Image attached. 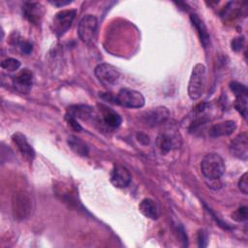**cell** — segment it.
<instances>
[{
    "label": "cell",
    "instance_id": "29",
    "mask_svg": "<svg viewBox=\"0 0 248 248\" xmlns=\"http://www.w3.org/2000/svg\"><path fill=\"white\" fill-rule=\"evenodd\" d=\"M197 238H198V244H199L200 247H205L206 246V244H207V235L202 230L199 231Z\"/></svg>",
    "mask_w": 248,
    "mask_h": 248
},
{
    "label": "cell",
    "instance_id": "14",
    "mask_svg": "<svg viewBox=\"0 0 248 248\" xmlns=\"http://www.w3.org/2000/svg\"><path fill=\"white\" fill-rule=\"evenodd\" d=\"M12 140L15 143V145L16 146L17 150L20 152V154L28 161H33L35 158V151L33 149V147L31 146V144L28 142L26 137L17 132L15 133L12 136Z\"/></svg>",
    "mask_w": 248,
    "mask_h": 248
},
{
    "label": "cell",
    "instance_id": "3",
    "mask_svg": "<svg viewBox=\"0 0 248 248\" xmlns=\"http://www.w3.org/2000/svg\"><path fill=\"white\" fill-rule=\"evenodd\" d=\"M32 200L31 197L23 192H17L14 195L12 202L13 216L16 220L27 219L32 211Z\"/></svg>",
    "mask_w": 248,
    "mask_h": 248
},
{
    "label": "cell",
    "instance_id": "27",
    "mask_svg": "<svg viewBox=\"0 0 248 248\" xmlns=\"http://www.w3.org/2000/svg\"><path fill=\"white\" fill-rule=\"evenodd\" d=\"M245 45V39L243 36L234 38L232 41V49L234 51H240Z\"/></svg>",
    "mask_w": 248,
    "mask_h": 248
},
{
    "label": "cell",
    "instance_id": "13",
    "mask_svg": "<svg viewBox=\"0 0 248 248\" xmlns=\"http://www.w3.org/2000/svg\"><path fill=\"white\" fill-rule=\"evenodd\" d=\"M44 7L41 3L38 2H25L22 6V14L23 16L31 23L38 24L40 23L43 14Z\"/></svg>",
    "mask_w": 248,
    "mask_h": 248
},
{
    "label": "cell",
    "instance_id": "4",
    "mask_svg": "<svg viewBox=\"0 0 248 248\" xmlns=\"http://www.w3.org/2000/svg\"><path fill=\"white\" fill-rule=\"evenodd\" d=\"M156 144L158 149L163 154H166L173 149L179 148L181 144V138L177 130L170 127L158 135Z\"/></svg>",
    "mask_w": 248,
    "mask_h": 248
},
{
    "label": "cell",
    "instance_id": "10",
    "mask_svg": "<svg viewBox=\"0 0 248 248\" xmlns=\"http://www.w3.org/2000/svg\"><path fill=\"white\" fill-rule=\"evenodd\" d=\"M230 151L232 156L242 161L248 159V136L246 132L238 134L230 144Z\"/></svg>",
    "mask_w": 248,
    "mask_h": 248
},
{
    "label": "cell",
    "instance_id": "1",
    "mask_svg": "<svg viewBox=\"0 0 248 248\" xmlns=\"http://www.w3.org/2000/svg\"><path fill=\"white\" fill-rule=\"evenodd\" d=\"M201 170L207 179L217 180L224 174L226 166L223 158L219 154L208 153L202 160Z\"/></svg>",
    "mask_w": 248,
    "mask_h": 248
},
{
    "label": "cell",
    "instance_id": "18",
    "mask_svg": "<svg viewBox=\"0 0 248 248\" xmlns=\"http://www.w3.org/2000/svg\"><path fill=\"white\" fill-rule=\"evenodd\" d=\"M140 212L148 219L157 220L159 217V208L157 203L149 198H145L141 200L139 204Z\"/></svg>",
    "mask_w": 248,
    "mask_h": 248
},
{
    "label": "cell",
    "instance_id": "5",
    "mask_svg": "<svg viewBox=\"0 0 248 248\" xmlns=\"http://www.w3.org/2000/svg\"><path fill=\"white\" fill-rule=\"evenodd\" d=\"M144 103L145 100L143 95L140 92L130 88L120 89L115 96V104L125 108H138L143 107Z\"/></svg>",
    "mask_w": 248,
    "mask_h": 248
},
{
    "label": "cell",
    "instance_id": "17",
    "mask_svg": "<svg viewBox=\"0 0 248 248\" xmlns=\"http://www.w3.org/2000/svg\"><path fill=\"white\" fill-rule=\"evenodd\" d=\"M190 19H191V22H192L193 26H195V28L198 31V34H199L202 45L203 46L204 48L208 47L209 45H210V36H209V33L207 31L206 26L204 25L202 20L199 17V16L196 15V14H191L190 15Z\"/></svg>",
    "mask_w": 248,
    "mask_h": 248
},
{
    "label": "cell",
    "instance_id": "6",
    "mask_svg": "<svg viewBox=\"0 0 248 248\" xmlns=\"http://www.w3.org/2000/svg\"><path fill=\"white\" fill-rule=\"evenodd\" d=\"M77 16V10H62L55 14L52 19V32L57 38L63 36L71 27L75 17Z\"/></svg>",
    "mask_w": 248,
    "mask_h": 248
},
{
    "label": "cell",
    "instance_id": "23",
    "mask_svg": "<svg viewBox=\"0 0 248 248\" xmlns=\"http://www.w3.org/2000/svg\"><path fill=\"white\" fill-rule=\"evenodd\" d=\"M230 88L235 97L240 95H248L247 87L238 81H232L230 83Z\"/></svg>",
    "mask_w": 248,
    "mask_h": 248
},
{
    "label": "cell",
    "instance_id": "11",
    "mask_svg": "<svg viewBox=\"0 0 248 248\" xmlns=\"http://www.w3.org/2000/svg\"><path fill=\"white\" fill-rule=\"evenodd\" d=\"M34 82V76L33 73L29 69H23L19 71L16 76L13 78V85L16 91L22 94H27Z\"/></svg>",
    "mask_w": 248,
    "mask_h": 248
},
{
    "label": "cell",
    "instance_id": "15",
    "mask_svg": "<svg viewBox=\"0 0 248 248\" xmlns=\"http://www.w3.org/2000/svg\"><path fill=\"white\" fill-rule=\"evenodd\" d=\"M100 114H101V120L102 123L110 129H116L118 128L122 123L121 116L114 111L113 109L106 107L101 106L100 107Z\"/></svg>",
    "mask_w": 248,
    "mask_h": 248
},
{
    "label": "cell",
    "instance_id": "9",
    "mask_svg": "<svg viewBox=\"0 0 248 248\" xmlns=\"http://www.w3.org/2000/svg\"><path fill=\"white\" fill-rule=\"evenodd\" d=\"M94 73L97 79L105 86L114 85L120 77V73L117 68L108 63H101L97 65Z\"/></svg>",
    "mask_w": 248,
    "mask_h": 248
},
{
    "label": "cell",
    "instance_id": "8",
    "mask_svg": "<svg viewBox=\"0 0 248 248\" xmlns=\"http://www.w3.org/2000/svg\"><path fill=\"white\" fill-rule=\"evenodd\" d=\"M170 118V111L166 107L159 106L144 111L140 120L149 127H156L165 124Z\"/></svg>",
    "mask_w": 248,
    "mask_h": 248
},
{
    "label": "cell",
    "instance_id": "24",
    "mask_svg": "<svg viewBox=\"0 0 248 248\" xmlns=\"http://www.w3.org/2000/svg\"><path fill=\"white\" fill-rule=\"evenodd\" d=\"M232 218L236 222H244L248 218V211L246 206H239L232 213Z\"/></svg>",
    "mask_w": 248,
    "mask_h": 248
},
{
    "label": "cell",
    "instance_id": "19",
    "mask_svg": "<svg viewBox=\"0 0 248 248\" xmlns=\"http://www.w3.org/2000/svg\"><path fill=\"white\" fill-rule=\"evenodd\" d=\"M93 114V108L85 105H76L68 108L66 115H70L76 119L86 120L90 118Z\"/></svg>",
    "mask_w": 248,
    "mask_h": 248
},
{
    "label": "cell",
    "instance_id": "30",
    "mask_svg": "<svg viewBox=\"0 0 248 248\" xmlns=\"http://www.w3.org/2000/svg\"><path fill=\"white\" fill-rule=\"evenodd\" d=\"M49 3L56 7H63V6H66L70 3H72V1H49Z\"/></svg>",
    "mask_w": 248,
    "mask_h": 248
},
{
    "label": "cell",
    "instance_id": "25",
    "mask_svg": "<svg viewBox=\"0 0 248 248\" xmlns=\"http://www.w3.org/2000/svg\"><path fill=\"white\" fill-rule=\"evenodd\" d=\"M14 44L18 46V48L20 49L21 52L25 53V54H30L33 50V45L25 40H18V39H15L14 40Z\"/></svg>",
    "mask_w": 248,
    "mask_h": 248
},
{
    "label": "cell",
    "instance_id": "22",
    "mask_svg": "<svg viewBox=\"0 0 248 248\" xmlns=\"http://www.w3.org/2000/svg\"><path fill=\"white\" fill-rule=\"evenodd\" d=\"M1 67L8 72H15L19 69L20 62L16 58H7L2 61Z\"/></svg>",
    "mask_w": 248,
    "mask_h": 248
},
{
    "label": "cell",
    "instance_id": "28",
    "mask_svg": "<svg viewBox=\"0 0 248 248\" xmlns=\"http://www.w3.org/2000/svg\"><path fill=\"white\" fill-rule=\"evenodd\" d=\"M66 119H67L69 125H70L75 131H78H78H81V130H82L81 126H80L79 123L78 122V119H76V118H74V117H72V116H70V115H66Z\"/></svg>",
    "mask_w": 248,
    "mask_h": 248
},
{
    "label": "cell",
    "instance_id": "20",
    "mask_svg": "<svg viewBox=\"0 0 248 248\" xmlns=\"http://www.w3.org/2000/svg\"><path fill=\"white\" fill-rule=\"evenodd\" d=\"M67 143L69 145V147L78 155L79 156H87L89 153V149L87 144L78 137L75 136V135H71L68 140H67Z\"/></svg>",
    "mask_w": 248,
    "mask_h": 248
},
{
    "label": "cell",
    "instance_id": "2",
    "mask_svg": "<svg viewBox=\"0 0 248 248\" xmlns=\"http://www.w3.org/2000/svg\"><path fill=\"white\" fill-rule=\"evenodd\" d=\"M206 69L203 64L198 63L194 66L188 82V95L192 100H198L204 91Z\"/></svg>",
    "mask_w": 248,
    "mask_h": 248
},
{
    "label": "cell",
    "instance_id": "16",
    "mask_svg": "<svg viewBox=\"0 0 248 248\" xmlns=\"http://www.w3.org/2000/svg\"><path fill=\"white\" fill-rule=\"evenodd\" d=\"M236 129V123L232 120H226L217 124L212 125L209 130L208 134L212 138H219L232 135Z\"/></svg>",
    "mask_w": 248,
    "mask_h": 248
},
{
    "label": "cell",
    "instance_id": "12",
    "mask_svg": "<svg viewBox=\"0 0 248 248\" xmlns=\"http://www.w3.org/2000/svg\"><path fill=\"white\" fill-rule=\"evenodd\" d=\"M132 176L128 169L122 165H115L110 171V182L116 188H126L131 183Z\"/></svg>",
    "mask_w": 248,
    "mask_h": 248
},
{
    "label": "cell",
    "instance_id": "26",
    "mask_svg": "<svg viewBox=\"0 0 248 248\" xmlns=\"http://www.w3.org/2000/svg\"><path fill=\"white\" fill-rule=\"evenodd\" d=\"M238 188L244 194H248V173L244 172L238 180Z\"/></svg>",
    "mask_w": 248,
    "mask_h": 248
},
{
    "label": "cell",
    "instance_id": "7",
    "mask_svg": "<svg viewBox=\"0 0 248 248\" xmlns=\"http://www.w3.org/2000/svg\"><path fill=\"white\" fill-rule=\"evenodd\" d=\"M98 27V19L93 15H86L84 16L78 27V34L79 39L86 44L91 43L96 35Z\"/></svg>",
    "mask_w": 248,
    "mask_h": 248
},
{
    "label": "cell",
    "instance_id": "21",
    "mask_svg": "<svg viewBox=\"0 0 248 248\" xmlns=\"http://www.w3.org/2000/svg\"><path fill=\"white\" fill-rule=\"evenodd\" d=\"M234 108L241 114V116L244 119H246L247 118V95H240L235 97Z\"/></svg>",
    "mask_w": 248,
    "mask_h": 248
}]
</instances>
